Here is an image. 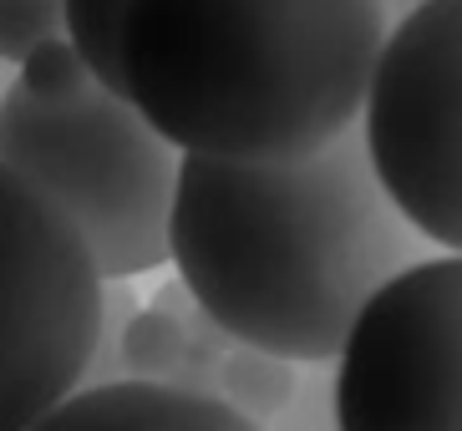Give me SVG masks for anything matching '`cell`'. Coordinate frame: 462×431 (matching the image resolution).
I'll use <instances>...</instances> for the list:
<instances>
[{
  "mask_svg": "<svg viewBox=\"0 0 462 431\" xmlns=\"http://www.w3.org/2000/svg\"><path fill=\"white\" fill-rule=\"evenodd\" d=\"M127 0H61V36L77 46L97 87L123 92V61H117V31H123Z\"/></svg>",
  "mask_w": 462,
  "mask_h": 431,
  "instance_id": "9c48e42d",
  "label": "cell"
},
{
  "mask_svg": "<svg viewBox=\"0 0 462 431\" xmlns=\"http://www.w3.org/2000/svg\"><path fill=\"white\" fill-rule=\"evenodd\" d=\"M462 0H421L396 15L361 92V148L381 193L417 239L457 254L462 243Z\"/></svg>",
  "mask_w": 462,
  "mask_h": 431,
  "instance_id": "277c9868",
  "label": "cell"
},
{
  "mask_svg": "<svg viewBox=\"0 0 462 431\" xmlns=\"http://www.w3.org/2000/svg\"><path fill=\"white\" fill-rule=\"evenodd\" d=\"M396 214L346 127L300 158L178 152L168 264L229 340L290 365H326L381 284L417 264Z\"/></svg>",
  "mask_w": 462,
  "mask_h": 431,
  "instance_id": "6da1fadb",
  "label": "cell"
},
{
  "mask_svg": "<svg viewBox=\"0 0 462 431\" xmlns=\"http://www.w3.org/2000/svg\"><path fill=\"white\" fill-rule=\"evenodd\" d=\"M336 361V431H462V264L417 259L351 320Z\"/></svg>",
  "mask_w": 462,
  "mask_h": 431,
  "instance_id": "8992f818",
  "label": "cell"
},
{
  "mask_svg": "<svg viewBox=\"0 0 462 431\" xmlns=\"http://www.w3.org/2000/svg\"><path fill=\"white\" fill-rule=\"evenodd\" d=\"M208 396L224 401L229 411H239L245 421L264 426L270 417H280L295 396V365L280 361V355L245 345V340H229L214 361V381H208Z\"/></svg>",
  "mask_w": 462,
  "mask_h": 431,
  "instance_id": "ba28073f",
  "label": "cell"
},
{
  "mask_svg": "<svg viewBox=\"0 0 462 431\" xmlns=\"http://www.w3.org/2000/svg\"><path fill=\"white\" fill-rule=\"evenodd\" d=\"M381 0H127L123 96L178 152L300 158L356 127Z\"/></svg>",
  "mask_w": 462,
  "mask_h": 431,
  "instance_id": "7a4b0ae2",
  "label": "cell"
},
{
  "mask_svg": "<svg viewBox=\"0 0 462 431\" xmlns=\"http://www.w3.org/2000/svg\"><path fill=\"white\" fill-rule=\"evenodd\" d=\"M26 431H264L224 401L158 381H102L77 386Z\"/></svg>",
  "mask_w": 462,
  "mask_h": 431,
  "instance_id": "52a82bcc",
  "label": "cell"
},
{
  "mask_svg": "<svg viewBox=\"0 0 462 431\" xmlns=\"http://www.w3.org/2000/svg\"><path fill=\"white\" fill-rule=\"evenodd\" d=\"M411 5H421V0H381V15H386V26H392L396 15H407Z\"/></svg>",
  "mask_w": 462,
  "mask_h": 431,
  "instance_id": "7c38bea8",
  "label": "cell"
},
{
  "mask_svg": "<svg viewBox=\"0 0 462 431\" xmlns=\"http://www.w3.org/2000/svg\"><path fill=\"white\" fill-rule=\"evenodd\" d=\"M0 168L26 178L67 218L102 280L168 264L178 148L123 92L87 81L71 96H0Z\"/></svg>",
  "mask_w": 462,
  "mask_h": 431,
  "instance_id": "3957f363",
  "label": "cell"
},
{
  "mask_svg": "<svg viewBox=\"0 0 462 431\" xmlns=\"http://www.w3.org/2000/svg\"><path fill=\"white\" fill-rule=\"evenodd\" d=\"M102 274L77 229L0 168V431H26L82 386Z\"/></svg>",
  "mask_w": 462,
  "mask_h": 431,
  "instance_id": "5b68a950",
  "label": "cell"
},
{
  "mask_svg": "<svg viewBox=\"0 0 462 431\" xmlns=\"http://www.w3.org/2000/svg\"><path fill=\"white\" fill-rule=\"evenodd\" d=\"M15 81H21L31 96H71L92 81V71H87V61L77 56V46L56 31V36L36 41V46L21 56V77Z\"/></svg>",
  "mask_w": 462,
  "mask_h": 431,
  "instance_id": "30bf717a",
  "label": "cell"
},
{
  "mask_svg": "<svg viewBox=\"0 0 462 431\" xmlns=\"http://www.w3.org/2000/svg\"><path fill=\"white\" fill-rule=\"evenodd\" d=\"M61 31V0H0V61H21L36 41Z\"/></svg>",
  "mask_w": 462,
  "mask_h": 431,
  "instance_id": "8fae6325",
  "label": "cell"
}]
</instances>
